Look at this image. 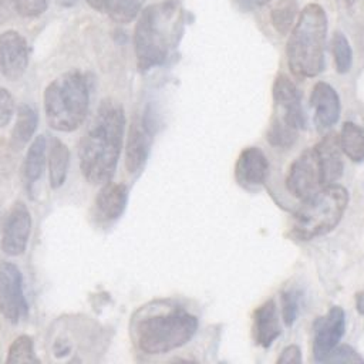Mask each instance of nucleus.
<instances>
[{
    "instance_id": "nucleus-1",
    "label": "nucleus",
    "mask_w": 364,
    "mask_h": 364,
    "mask_svg": "<svg viewBox=\"0 0 364 364\" xmlns=\"http://www.w3.org/2000/svg\"><path fill=\"white\" fill-rule=\"evenodd\" d=\"M125 115L122 107L105 100L101 102L80 145V166L92 185L111 181L122 149Z\"/></svg>"
},
{
    "instance_id": "nucleus-2",
    "label": "nucleus",
    "mask_w": 364,
    "mask_h": 364,
    "mask_svg": "<svg viewBox=\"0 0 364 364\" xmlns=\"http://www.w3.org/2000/svg\"><path fill=\"white\" fill-rule=\"evenodd\" d=\"M198 328V318L182 307L141 311L132 323L136 347L146 354H164L186 344Z\"/></svg>"
},
{
    "instance_id": "nucleus-3",
    "label": "nucleus",
    "mask_w": 364,
    "mask_h": 364,
    "mask_svg": "<svg viewBox=\"0 0 364 364\" xmlns=\"http://www.w3.org/2000/svg\"><path fill=\"white\" fill-rule=\"evenodd\" d=\"M327 16L320 4H307L293 27L287 46V63L297 77H316L324 68Z\"/></svg>"
},
{
    "instance_id": "nucleus-4",
    "label": "nucleus",
    "mask_w": 364,
    "mask_h": 364,
    "mask_svg": "<svg viewBox=\"0 0 364 364\" xmlns=\"http://www.w3.org/2000/svg\"><path fill=\"white\" fill-rule=\"evenodd\" d=\"M43 102L47 122L53 129L61 132L77 129L88 112V78L77 70L63 73L47 85Z\"/></svg>"
},
{
    "instance_id": "nucleus-5",
    "label": "nucleus",
    "mask_w": 364,
    "mask_h": 364,
    "mask_svg": "<svg viewBox=\"0 0 364 364\" xmlns=\"http://www.w3.org/2000/svg\"><path fill=\"white\" fill-rule=\"evenodd\" d=\"M178 18V6L175 1H164L144 9L134 33L135 55L139 70L146 71L165 61Z\"/></svg>"
},
{
    "instance_id": "nucleus-6",
    "label": "nucleus",
    "mask_w": 364,
    "mask_h": 364,
    "mask_svg": "<svg viewBox=\"0 0 364 364\" xmlns=\"http://www.w3.org/2000/svg\"><path fill=\"white\" fill-rule=\"evenodd\" d=\"M348 205V192L344 186L331 183L307 199L293 215V235L300 240H310L331 232L341 220Z\"/></svg>"
},
{
    "instance_id": "nucleus-7",
    "label": "nucleus",
    "mask_w": 364,
    "mask_h": 364,
    "mask_svg": "<svg viewBox=\"0 0 364 364\" xmlns=\"http://www.w3.org/2000/svg\"><path fill=\"white\" fill-rule=\"evenodd\" d=\"M304 124L300 91L287 75L279 74L273 82V117L267 141L274 146L287 148L294 144Z\"/></svg>"
},
{
    "instance_id": "nucleus-8",
    "label": "nucleus",
    "mask_w": 364,
    "mask_h": 364,
    "mask_svg": "<svg viewBox=\"0 0 364 364\" xmlns=\"http://www.w3.org/2000/svg\"><path fill=\"white\" fill-rule=\"evenodd\" d=\"M324 186L317 154L314 148H309L290 165L286 175V188L294 198L304 200Z\"/></svg>"
},
{
    "instance_id": "nucleus-9",
    "label": "nucleus",
    "mask_w": 364,
    "mask_h": 364,
    "mask_svg": "<svg viewBox=\"0 0 364 364\" xmlns=\"http://www.w3.org/2000/svg\"><path fill=\"white\" fill-rule=\"evenodd\" d=\"M0 311L11 323L27 317L28 304L23 291V279L14 263H0Z\"/></svg>"
},
{
    "instance_id": "nucleus-10",
    "label": "nucleus",
    "mask_w": 364,
    "mask_h": 364,
    "mask_svg": "<svg viewBox=\"0 0 364 364\" xmlns=\"http://www.w3.org/2000/svg\"><path fill=\"white\" fill-rule=\"evenodd\" d=\"M31 232V216L23 202H16L6 216L1 232V249L9 256L26 252Z\"/></svg>"
},
{
    "instance_id": "nucleus-11",
    "label": "nucleus",
    "mask_w": 364,
    "mask_h": 364,
    "mask_svg": "<svg viewBox=\"0 0 364 364\" xmlns=\"http://www.w3.org/2000/svg\"><path fill=\"white\" fill-rule=\"evenodd\" d=\"M346 330V316L341 307H331L326 316L313 324V353L316 361H324L326 355L338 344Z\"/></svg>"
},
{
    "instance_id": "nucleus-12",
    "label": "nucleus",
    "mask_w": 364,
    "mask_h": 364,
    "mask_svg": "<svg viewBox=\"0 0 364 364\" xmlns=\"http://www.w3.org/2000/svg\"><path fill=\"white\" fill-rule=\"evenodd\" d=\"M28 64V46L17 31L0 34V75L7 80L20 78Z\"/></svg>"
},
{
    "instance_id": "nucleus-13",
    "label": "nucleus",
    "mask_w": 364,
    "mask_h": 364,
    "mask_svg": "<svg viewBox=\"0 0 364 364\" xmlns=\"http://www.w3.org/2000/svg\"><path fill=\"white\" fill-rule=\"evenodd\" d=\"M269 162L266 155L257 146L245 148L235 166V178L237 183L246 189H255L266 181Z\"/></svg>"
},
{
    "instance_id": "nucleus-14",
    "label": "nucleus",
    "mask_w": 364,
    "mask_h": 364,
    "mask_svg": "<svg viewBox=\"0 0 364 364\" xmlns=\"http://www.w3.org/2000/svg\"><path fill=\"white\" fill-rule=\"evenodd\" d=\"M128 200V188L124 183L105 182L94 202V216L101 223H109L118 219Z\"/></svg>"
},
{
    "instance_id": "nucleus-15",
    "label": "nucleus",
    "mask_w": 364,
    "mask_h": 364,
    "mask_svg": "<svg viewBox=\"0 0 364 364\" xmlns=\"http://www.w3.org/2000/svg\"><path fill=\"white\" fill-rule=\"evenodd\" d=\"M151 142V132L144 118H134L125 146V166L129 173H136L145 164Z\"/></svg>"
},
{
    "instance_id": "nucleus-16",
    "label": "nucleus",
    "mask_w": 364,
    "mask_h": 364,
    "mask_svg": "<svg viewBox=\"0 0 364 364\" xmlns=\"http://www.w3.org/2000/svg\"><path fill=\"white\" fill-rule=\"evenodd\" d=\"M310 105L314 108V118L318 128H330L338 121L340 98L330 84L320 81L313 87Z\"/></svg>"
},
{
    "instance_id": "nucleus-17",
    "label": "nucleus",
    "mask_w": 364,
    "mask_h": 364,
    "mask_svg": "<svg viewBox=\"0 0 364 364\" xmlns=\"http://www.w3.org/2000/svg\"><path fill=\"white\" fill-rule=\"evenodd\" d=\"M313 148L317 154L326 186L336 183L343 175V168H344L343 158H341L343 151L340 148L338 135H336L334 132H330L324 135Z\"/></svg>"
},
{
    "instance_id": "nucleus-18",
    "label": "nucleus",
    "mask_w": 364,
    "mask_h": 364,
    "mask_svg": "<svg viewBox=\"0 0 364 364\" xmlns=\"http://www.w3.org/2000/svg\"><path fill=\"white\" fill-rule=\"evenodd\" d=\"M253 334L259 346L267 348L280 334L279 314L274 300L260 304L253 313Z\"/></svg>"
},
{
    "instance_id": "nucleus-19",
    "label": "nucleus",
    "mask_w": 364,
    "mask_h": 364,
    "mask_svg": "<svg viewBox=\"0 0 364 364\" xmlns=\"http://www.w3.org/2000/svg\"><path fill=\"white\" fill-rule=\"evenodd\" d=\"M94 10L107 14L117 23H129L141 11L144 0H85Z\"/></svg>"
},
{
    "instance_id": "nucleus-20",
    "label": "nucleus",
    "mask_w": 364,
    "mask_h": 364,
    "mask_svg": "<svg viewBox=\"0 0 364 364\" xmlns=\"http://www.w3.org/2000/svg\"><path fill=\"white\" fill-rule=\"evenodd\" d=\"M47 156V141L44 135H38L30 144L24 162H23V178L27 186L34 185L44 169Z\"/></svg>"
},
{
    "instance_id": "nucleus-21",
    "label": "nucleus",
    "mask_w": 364,
    "mask_h": 364,
    "mask_svg": "<svg viewBox=\"0 0 364 364\" xmlns=\"http://www.w3.org/2000/svg\"><path fill=\"white\" fill-rule=\"evenodd\" d=\"M70 165V151L67 145L58 139L53 138L48 151V176L53 189H58L67 178Z\"/></svg>"
},
{
    "instance_id": "nucleus-22",
    "label": "nucleus",
    "mask_w": 364,
    "mask_h": 364,
    "mask_svg": "<svg viewBox=\"0 0 364 364\" xmlns=\"http://www.w3.org/2000/svg\"><path fill=\"white\" fill-rule=\"evenodd\" d=\"M37 112L28 104H23L17 108V118L11 135V142L14 146L20 148L33 138L37 128Z\"/></svg>"
},
{
    "instance_id": "nucleus-23",
    "label": "nucleus",
    "mask_w": 364,
    "mask_h": 364,
    "mask_svg": "<svg viewBox=\"0 0 364 364\" xmlns=\"http://www.w3.org/2000/svg\"><path fill=\"white\" fill-rule=\"evenodd\" d=\"M341 151L354 162L364 161V131L354 122H344L338 136Z\"/></svg>"
},
{
    "instance_id": "nucleus-24",
    "label": "nucleus",
    "mask_w": 364,
    "mask_h": 364,
    "mask_svg": "<svg viewBox=\"0 0 364 364\" xmlns=\"http://www.w3.org/2000/svg\"><path fill=\"white\" fill-rule=\"evenodd\" d=\"M331 48H333L336 70L340 74L347 73L351 68L353 51H351V46H350L347 37L341 31L334 33L333 40H331Z\"/></svg>"
},
{
    "instance_id": "nucleus-25",
    "label": "nucleus",
    "mask_w": 364,
    "mask_h": 364,
    "mask_svg": "<svg viewBox=\"0 0 364 364\" xmlns=\"http://www.w3.org/2000/svg\"><path fill=\"white\" fill-rule=\"evenodd\" d=\"M297 14V4L294 0H282L273 10H272V23L273 27L282 33L286 34Z\"/></svg>"
},
{
    "instance_id": "nucleus-26",
    "label": "nucleus",
    "mask_w": 364,
    "mask_h": 364,
    "mask_svg": "<svg viewBox=\"0 0 364 364\" xmlns=\"http://www.w3.org/2000/svg\"><path fill=\"white\" fill-rule=\"evenodd\" d=\"M6 361L7 363H34V361H38L37 357L34 355V348H33L31 338L26 334L18 336L11 343V346L9 347Z\"/></svg>"
},
{
    "instance_id": "nucleus-27",
    "label": "nucleus",
    "mask_w": 364,
    "mask_h": 364,
    "mask_svg": "<svg viewBox=\"0 0 364 364\" xmlns=\"http://www.w3.org/2000/svg\"><path fill=\"white\" fill-rule=\"evenodd\" d=\"M13 10L23 17H37L47 9V0H10Z\"/></svg>"
},
{
    "instance_id": "nucleus-28",
    "label": "nucleus",
    "mask_w": 364,
    "mask_h": 364,
    "mask_svg": "<svg viewBox=\"0 0 364 364\" xmlns=\"http://www.w3.org/2000/svg\"><path fill=\"white\" fill-rule=\"evenodd\" d=\"M364 361L350 346H336L324 358V363H358Z\"/></svg>"
},
{
    "instance_id": "nucleus-29",
    "label": "nucleus",
    "mask_w": 364,
    "mask_h": 364,
    "mask_svg": "<svg viewBox=\"0 0 364 364\" xmlns=\"http://www.w3.org/2000/svg\"><path fill=\"white\" fill-rule=\"evenodd\" d=\"M299 294L293 290H289L282 294V310H283V320L286 326H291L296 320L297 310H299Z\"/></svg>"
},
{
    "instance_id": "nucleus-30",
    "label": "nucleus",
    "mask_w": 364,
    "mask_h": 364,
    "mask_svg": "<svg viewBox=\"0 0 364 364\" xmlns=\"http://www.w3.org/2000/svg\"><path fill=\"white\" fill-rule=\"evenodd\" d=\"M13 112H14V98L6 88L0 87V127H4L9 124Z\"/></svg>"
},
{
    "instance_id": "nucleus-31",
    "label": "nucleus",
    "mask_w": 364,
    "mask_h": 364,
    "mask_svg": "<svg viewBox=\"0 0 364 364\" xmlns=\"http://www.w3.org/2000/svg\"><path fill=\"white\" fill-rule=\"evenodd\" d=\"M277 363H301V353H300V348L297 346H287L283 351H282V355L277 358Z\"/></svg>"
},
{
    "instance_id": "nucleus-32",
    "label": "nucleus",
    "mask_w": 364,
    "mask_h": 364,
    "mask_svg": "<svg viewBox=\"0 0 364 364\" xmlns=\"http://www.w3.org/2000/svg\"><path fill=\"white\" fill-rule=\"evenodd\" d=\"M236 1L240 6V9H243V10H253L256 7H262V6L267 4L270 0H236Z\"/></svg>"
},
{
    "instance_id": "nucleus-33",
    "label": "nucleus",
    "mask_w": 364,
    "mask_h": 364,
    "mask_svg": "<svg viewBox=\"0 0 364 364\" xmlns=\"http://www.w3.org/2000/svg\"><path fill=\"white\" fill-rule=\"evenodd\" d=\"M11 3L10 0H0V23L6 21L11 14Z\"/></svg>"
},
{
    "instance_id": "nucleus-34",
    "label": "nucleus",
    "mask_w": 364,
    "mask_h": 364,
    "mask_svg": "<svg viewBox=\"0 0 364 364\" xmlns=\"http://www.w3.org/2000/svg\"><path fill=\"white\" fill-rule=\"evenodd\" d=\"M357 310L364 314V291L357 294Z\"/></svg>"
},
{
    "instance_id": "nucleus-35",
    "label": "nucleus",
    "mask_w": 364,
    "mask_h": 364,
    "mask_svg": "<svg viewBox=\"0 0 364 364\" xmlns=\"http://www.w3.org/2000/svg\"><path fill=\"white\" fill-rule=\"evenodd\" d=\"M55 1L64 7H71L73 4L77 3V0H55Z\"/></svg>"
},
{
    "instance_id": "nucleus-36",
    "label": "nucleus",
    "mask_w": 364,
    "mask_h": 364,
    "mask_svg": "<svg viewBox=\"0 0 364 364\" xmlns=\"http://www.w3.org/2000/svg\"><path fill=\"white\" fill-rule=\"evenodd\" d=\"M340 1H341V4H343L344 7H353L357 0H340Z\"/></svg>"
}]
</instances>
